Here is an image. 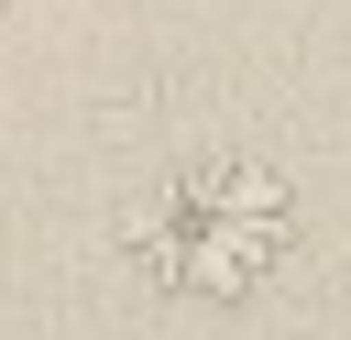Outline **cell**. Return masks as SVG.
Returning <instances> with one entry per match:
<instances>
[{
  "instance_id": "1",
  "label": "cell",
  "mask_w": 351,
  "mask_h": 340,
  "mask_svg": "<svg viewBox=\"0 0 351 340\" xmlns=\"http://www.w3.org/2000/svg\"><path fill=\"white\" fill-rule=\"evenodd\" d=\"M121 252L154 296H186V307H241L285 274L296 252V186L263 165V154H186L132 219H121Z\"/></svg>"
}]
</instances>
